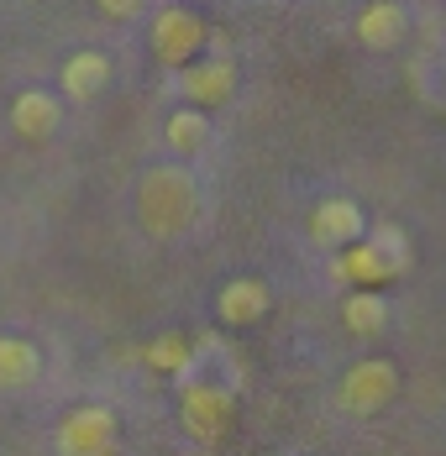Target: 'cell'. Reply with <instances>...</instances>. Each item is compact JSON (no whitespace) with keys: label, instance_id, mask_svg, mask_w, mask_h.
Instances as JSON below:
<instances>
[{"label":"cell","instance_id":"cell-1","mask_svg":"<svg viewBox=\"0 0 446 456\" xmlns=\"http://www.w3.org/2000/svg\"><path fill=\"white\" fill-rule=\"evenodd\" d=\"M200 205H205V194H200V179L189 163H153L136 183V226L153 241L189 236L200 221Z\"/></svg>","mask_w":446,"mask_h":456},{"label":"cell","instance_id":"cell-2","mask_svg":"<svg viewBox=\"0 0 446 456\" xmlns=\"http://www.w3.org/2000/svg\"><path fill=\"white\" fill-rule=\"evenodd\" d=\"M211 43V27H205V16L194 11V5H163L158 16H153V58L178 74V69H189L200 53Z\"/></svg>","mask_w":446,"mask_h":456},{"label":"cell","instance_id":"cell-3","mask_svg":"<svg viewBox=\"0 0 446 456\" xmlns=\"http://www.w3.org/2000/svg\"><path fill=\"white\" fill-rule=\"evenodd\" d=\"M178 419L194 441L216 446L236 425V388L231 383H184L178 388Z\"/></svg>","mask_w":446,"mask_h":456},{"label":"cell","instance_id":"cell-4","mask_svg":"<svg viewBox=\"0 0 446 456\" xmlns=\"http://www.w3.org/2000/svg\"><path fill=\"white\" fill-rule=\"evenodd\" d=\"M236 79H242V74H236V58L216 47V53H200L189 69H178L174 74V94L184 100V105H194V110L211 116L216 105H226V100L236 94Z\"/></svg>","mask_w":446,"mask_h":456},{"label":"cell","instance_id":"cell-5","mask_svg":"<svg viewBox=\"0 0 446 456\" xmlns=\"http://www.w3.org/2000/svg\"><path fill=\"white\" fill-rule=\"evenodd\" d=\"M394 394H400V367L389 362V357H362L342 372V383H336V404L347 414H378L394 404Z\"/></svg>","mask_w":446,"mask_h":456},{"label":"cell","instance_id":"cell-6","mask_svg":"<svg viewBox=\"0 0 446 456\" xmlns=\"http://www.w3.org/2000/svg\"><path fill=\"white\" fill-rule=\"evenodd\" d=\"M116 441H121V425H116V414L105 404H74L53 430L58 456H111Z\"/></svg>","mask_w":446,"mask_h":456},{"label":"cell","instance_id":"cell-7","mask_svg":"<svg viewBox=\"0 0 446 456\" xmlns=\"http://www.w3.org/2000/svg\"><path fill=\"white\" fill-rule=\"evenodd\" d=\"M368 236V216H362V205L347 200V194H326L320 205L310 210V241L315 247H326V252H347Z\"/></svg>","mask_w":446,"mask_h":456},{"label":"cell","instance_id":"cell-8","mask_svg":"<svg viewBox=\"0 0 446 456\" xmlns=\"http://www.w3.org/2000/svg\"><path fill=\"white\" fill-rule=\"evenodd\" d=\"M352 37L368 53H394V47L409 37V11L404 0H368L352 16Z\"/></svg>","mask_w":446,"mask_h":456},{"label":"cell","instance_id":"cell-9","mask_svg":"<svg viewBox=\"0 0 446 456\" xmlns=\"http://www.w3.org/2000/svg\"><path fill=\"white\" fill-rule=\"evenodd\" d=\"M63 126V100L53 90H21L11 100V132L21 142H47Z\"/></svg>","mask_w":446,"mask_h":456},{"label":"cell","instance_id":"cell-10","mask_svg":"<svg viewBox=\"0 0 446 456\" xmlns=\"http://www.w3.org/2000/svg\"><path fill=\"white\" fill-rule=\"evenodd\" d=\"M111 58L100 53V47H79V53H69L63 58V69H58V90L69 94V100H95V94L111 90Z\"/></svg>","mask_w":446,"mask_h":456},{"label":"cell","instance_id":"cell-11","mask_svg":"<svg viewBox=\"0 0 446 456\" xmlns=\"http://www.w3.org/2000/svg\"><path fill=\"white\" fill-rule=\"evenodd\" d=\"M268 310H273V294H268L263 278H231V283H221V294H216V315L226 325H258Z\"/></svg>","mask_w":446,"mask_h":456},{"label":"cell","instance_id":"cell-12","mask_svg":"<svg viewBox=\"0 0 446 456\" xmlns=\"http://www.w3.org/2000/svg\"><path fill=\"white\" fill-rule=\"evenodd\" d=\"M142 357H147V367H153V372H169L178 388H184V383H194V367H200V341H189V336L169 330V336H153Z\"/></svg>","mask_w":446,"mask_h":456},{"label":"cell","instance_id":"cell-13","mask_svg":"<svg viewBox=\"0 0 446 456\" xmlns=\"http://www.w3.org/2000/svg\"><path fill=\"white\" fill-rule=\"evenodd\" d=\"M37 372H43V352H37V341H27V336H0V388H5V394L32 388Z\"/></svg>","mask_w":446,"mask_h":456},{"label":"cell","instance_id":"cell-14","mask_svg":"<svg viewBox=\"0 0 446 456\" xmlns=\"http://www.w3.org/2000/svg\"><path fill=\"white\" fill-rule=\"evenodd\" d=\"M342 325L362 336V341H373V336H384L389 330V299H384V289H347V299H342Z\"/></svg>","mask_w":446,"mask_h":456},{"label":"cell","instance_id":"cell-15","mask_svg":"<svg viewBox=\"0 0 446 456\" xmlns=\"http://www.w3.org/2000/svg\"><path fill=\"white\" fill-rule=\"evenodd\" d=\"M163 142H169V152H174L178 163H184V158H200V152L211 147V116H205V110H194V105L169 110Z\"/></svg>","mask_w":446,"mask_h":456},{"label":"cell","instance_id":"cell-16","mask_svg":"<svg viewBox=\"0 0 446 456\" xmlns=\"http://www.w3.org/2000/svg\"><path fill=\"white\" fill-rule=\"evenodd\" d=\"M368 241H373V252L384 257V268L400 278L409 268V236L400 226H368Z\"/></svg>","mask_w":446,"mask_h":456},{"label":"cell","instance_id":"cell-17","mask_svg":"<svg viewBox=\"0 0 446 456\" xmlns=\"http://www.w3.org/2000/svg\"><path fill=\"white\" fill-rule=\"evenodd\" d=\"M95 5H100L111 21H136V16L147 11V0H95Z\"/></svg>","mask_w":446,"mask_h":456}]
</instances>
